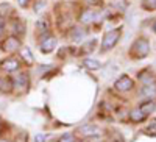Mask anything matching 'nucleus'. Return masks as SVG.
<instances>
[{"label":"nucleus","mask_w":156,"mask_h":142,"mask_svg":"<svg viewBox=\"0 0 156 142\" xmlns=\"http://www.w3.org/2000/svg\"><path fill=\"white\" fill-rule=\"evenodd\" d=\"M148 51H150L148 41L145 39V37H139V39L131 45V48H129V55H131L133 58H136V59H140V58H145L148 55Z\"/></svg>","instance_id":"f257e3e1"},{"label":"nucleus","mask_w":156,"mask_h":142,"mask_svg":"<svg viewBox=\"0 0 156 142\" xmlns=\"http://www.w3.org/2000/svg\"><path fill=\"white\" fill-rule=\"evenodd\" d=\"M120 34H122V31L119 28L105 33V36H103V42H101V50H111L117 42H119Z\"/></svg>","instance_id":"f03ea898"},{"label":"nucleus","mask_w":156,"mask_h":142,"mask_svg":"<svg viewBox=\"0 0 156 142\" xmlns=\"http://www.w3.org/2000/svg\"><path fill=\"white\" fill-rule=\"evenodd\" d=\"M131 87H133V80L129 78L128 75H122L120 78L115 81V89L120 92H128V91H131Z\"/></svg>","instance_id":"7ed1b4c3"},{"label":"nucleus","mask_w":156,"mask_h":142,"mask_svg":"<svg viewBox=\"0 0 156 142\" xmlns=\"http://www.w3.org/2000/svg\"><path fill=\"white\" fill-rule=\"evenodd\" d=\"M19 47H20V42H19L17 37H14V36L6 37V41H3V44H2V48L5 51H8V53H12V51L19 50Z\"/></svg>","instance_id":"20e7f679"},{"label":"nucleus","mask_w":156,"mask_h":142,"mask_svg":"<svg viewBox=\"0 0 156 142\" xmlns=\"http://www.w3.org/2000/svg\"><path fill=\"white\" fill-rule=\"evenodd\" d=\"M56 37H53V36H48V37H45V39L42 41V44H41V51L42 53H50V51H53L55 48H56Z\"/></svg>","instance_id":"39448f33"},{"label":"nucleus","mask_w":156,"mask_h":142,"mask_svg":"<svg viewBox=\"0 0 156 142\" xmlns=\"http://www.w3.org/2000/svg\"><path fill=\"white\" fill-rule=\"evenodd\" d=\"M14 89V83H12L11 78H3L0 76V92L2 94H9Z\"/></svg>","instance_id":"423d86ee"},{"label":"nucleus","mask_w":156,"mask_h":142,"mask_svg":"<svg viewBox=\"0 0 156 142\" xmlns=\"http://www.w3.org/2000/svg\"><path fill=\"white\" fill-rule=\"evenodd\" d=\"M140 97H144V98H153V97H156V84L154 83L145 84L144 87L140 89Z\"/></svg>","instance_id":"0eeeda50"},{"label":"nucleus","mask_w":156,"mask_h":142,"mask_svg":"<svg viewBox=\"0 0 156 142\" xmlns=\"http://www.w3.org/2000/svg\"><path fill=\"white\" fill-rule=\"evenodd\" d=\"M2 69L6 70V72H14L19 69V61L16 58H8L2 62Z\"/></svg>","instance_id":"6e6552de"},{"label":"nucleus","mask_w":156,"mask_h":142,"mask_svg":"<svg viewBox=\"0 0 156 142\" xmlns=\"http://www.w3.org/2000/svg\"><path fill=\"white\" fill-rule=\"evenodd\" d=\"M97 17H98V12H95L94 9H86L83 14H81L80 20H81L83 23H92V22L97 20Z\"/></svg>","instance_id":"1a4fd4ad"},{"label":"nucleus","mask_w":156,"mask_h":142,"mask_svg":"<svg viewBox=\"0 0 156 142\" xmlns=\"http://www.w3.org/2000/svg\"><path fill=\"white\" fill-rule=\"evenodd\" d=\"M12 83H14V86H17L20 91H27V87H28V76H27V73H20L16 78V81H12Z\"/></svg>","instance_id":"9d476101"},{"label":"nucleus","mask_w":156,"mask_h":142,"mask_svg":"<svg viewBox=\"0 0 156 142\" xmlns=\"http://www.w3.org/2000/svg\"><path fill=\"white\" fill-rule=\"evenodd\" d=\"M80 133H81V136L89 137V136H95L98 133V130H97V126H94V125H83L80 128Z\"/></svg>","instance_id":"9b49d317"},{"label":"nucleus","mask_w":156,"mask_h":142,"mask_svg":"<svg viewBox=\"0 0 156 142\" xmlns=\"http://www.w3.org/2000/svg\"><path fill=\"white\" fill-rule=\"evenodd\" d=\"M139 109L144 112V115H148L151 114L154 109H156V103L154 101H147V103H142V105L139 106Z\"/></svg>","instance_id":"f8f14e48"},{"label":"nucleus","mask_w":156,"mask_h":142,"mask_svg":"<svg viewBox=\"0 0 156 142\" xmlns=\"http://www.w3.org/2000/svg\"><path fill=\"white\" fill-rule=\"evenodd\" d=\"M83 66H84L86 69H89V70H98V69L101 67V64H100V61H97V59H84V61H83Z\"/></svg>","instance_id":"ddd939ff"},{"label":"nucleus","mask_w":156,"mask_h":142,"mask_svg":"<svg viewBox=\"0 0 156 142\" xmlns=\"http://www.w3.org/2000/svg\"><path fill=\"white\" fill-rule=\"evenodd\" d=\"M12 12V8L9 3H0V17H8Z\"/></svg>","instance_id":"4468645a"},{"label":"nucleus","mask_w":156,"mask_h":142,"mask_svg":"<svg viewBox=\"0 0 156 142\" xmlns=\"http://www.w3.org/2000/svg\"><path fill=\"white\" fill-rule=\"evenodd\" d=\"M95 42H97L95 39H92V41H87V42H86V44L81 47V51H83V53H92V51L95 50V45H97Z\"/></svg>","instance_id":"2eb2a0df"},{"label":"nucleus","mask_w":156,"mask_h":142,"mask_svg":"<svg viewBox=\"0 0 156 142\" xmlns=\"http://www.w3.org/2000/svg\"><path fill=\"white\" fill-rule=\"evenodd\" d=\"M129 115H131V120H133V122H140V120H144V119H145L144 112H142L139 108H137V109H133Z\"/></svg>","instance_id":"dca6fc26"},{"label":"nucleus","mask_w":156,"mask_h":142,"mask_svg":"<svg viewBox=\"0 0 156 142\" xmlns=\"http://www.w3.org/2000/svg\"><path fill=\"white\" fill-rule=\"evenodd\" d=\"M140 5L147 11H153V9H156V0H142Z\"/></svg>","instance_id":"f3484780"},{"label":"nucleus","mask_w":156,"mask_h":142,"mask_svg":"<svg viewBox=\"0 0 156 142\" xmlns=\"http://www.w3.org/2000/svg\"><path fill=\"white\" fill-rule=\"evenodd\" d=\"M144 133L148 134V136H156V119L151 120V122L148 123V126L144 130Z\"/></svg>","instance_id":"a211bd4d"},{"label":"nucleus","mask_w":156,"mask_h":142,"mask_svg":"<svg viewBox=\"0 0 156 142\" xmlns=\"http://www.w3.org/2000/svg\"><path fill=\"white\" fill-rule=\"evenodd\" d=\"M37 30L39 31H47L48 30V20L47 19H39L37 20Z\"/></svg>","instance_id":"6ab92c4d"},{"label":"nucleus","mask_w":156,"mask_h":142,"mask_svg":"<svg viewBox=\"0 0 156 142\" xmlns=\"http://www.w3.org/2000/svg\"><path fill=\"white\" fill-rule=\"evenodd\" d=\"M72 37H73V39L78 42V41H81L83 39V37H84V31H81L80 28H75L73 30V33H72Z\"/></svg>","instance_id":"aec40b11"},{"label":"nucleus","mask_w":156,"mask_h":142,"mask_svg":"<svg viewBox=\"0 0 156 142\" xmlns=\"http://www.w3.org/2000/svg\"><path fill=\"white\" fill-rule=\"evenodd\" d=\"M59 142H75V136H73V134L66 133V134H62V136H61Z\"/></svg>","instance_id":"412c9836"},{"label":"nucleus","mask_w":156,"mask_h":142,"mask_svg":"<svg viewBox=\"0 0 156 142\" xmlns=\"http://www.w3.org/2000/svg\"><path fill=\"white\" fill-rule=\"evenodd\" d=\"M12 31H14V33H23V25L22 23H19L17 20L14 22V23H12Z\"/></svg>","instance_id":"4be33fe9"},{"label":"nucleus","mask_w":156,"mask_h":142,"mask_svg":"<svg viewBox=\"0 0 156 142\" xmlns=\"http://www.w3.org/2000/svg\"><path fill=\"white\" fill-rule=\"evenodd\" d=\"M23 58L27 59V61H30V62L34 59V58H33V55L30 53V50H28V48H23Z\"/></svg>","instance_id":"5701e85b"},{"label":"nucleus","mask_w":156,"mask_h":142,"mask_svg":"<svg viewBox=\"0 0 156 142\" xmlns=\"http://www.w3.org/2000/svg\"><path fill=\"white\" fill-rule=\"evenodd\" d=\"M112 139H114V142H123L122 134H119L117 131H114V133H112Z\"/></svg>","instance_id":"b1692460"},{"label":"nucleus","mask_w":156,"mask_h":142,"mask_svg":"<svg viewBox=\"0 0 156 142\" xmlns=\"http://www.w3.org/2000/svg\"><path fill=\"white\" fill-rule=\"evenodd\" d=\"M45 139H47V136H45V134H42V133L34 136V142H45Z\"/></svg>","instance_id":"393cba45"},{"label":"nucleus","mask_w":156,"mask_h":142,"mask_svg":"<svg viewBox=\"0 0 156 142\" xmlns=\"http://www.w3.org/2000/svg\"><path fill=\"white\" fill-rule=\"evenodd\" d=\"M5 28H6V23H5V20H3V17H0V36L3 34V31H5Z\"/></svg>","instance_id":"a878e982"},{"label":"nucleus","mask_w":156,"mask_h":142,"mask_svg":"<svg viewBox=\"0 0 156 142\" xmlns=\"http://www.w3.org/2000/svg\"><path fill=\"white\" fill-rule=\"evenodd\" d=\"M17 2H19V5H20V6H23V8L28 5V0H17Z\"/></svg>","instance_id":"bb28decb"},{"label":"nucleus","mask_w":156,"mask_h":142,"mask_svg":"<svg viewBox=\"0 0 156 142\" xmlns=\"http://www.w3.org/2000/svg\"><path fill=\"white\" fill-rule=\"evenodd\" d=\"M153 31H154V33H156V22H154V23H153Z\"/></svg>","instance_id":"cd10ccee"},{"label":"nucleus","mask_w":156,"mask_h":142,"mask_svg":"<svg viewBox=\"0 0 156 142\" xmlns=\"http://www.w3.org/2000/svg\"><path fill=\"white\" fill-rule=\"evenodd\" d=\"M0 142H6V140H0Z\"/></svg>","instance_id":"c85d7f7f"}]
</instances>
